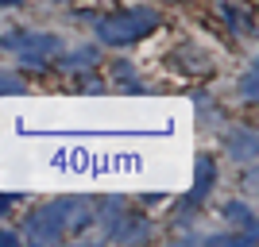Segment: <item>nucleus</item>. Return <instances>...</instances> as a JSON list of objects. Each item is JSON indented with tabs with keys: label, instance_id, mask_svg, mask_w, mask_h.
Listing matches in <instances>:
<instances>
[{
	"label": "nucleus",
	"instance_id": "9b49d317",
	"mask_svg": "<svg viewBox=\"0 0 259 247\" xmlns=\"http://www.w3.org/2000/svg\"><path fill=\"white\" fill-rule=\"evenodd\" d=\"M12 243H20V236H12V232H0V247H12Z\"/></svg>",
	"mask_w": 259,
	"mask_h": 247
},
{
	"label": "nucleus",
	"instance_id": "1a4fd4ad",
	"mask_svg": "<svg viewBox=\"0 0 259 247\" xmlns=\"http://www.w3.org/2000/svg\"><path fill=\"white\" fill-rule=\"evenodd\" d=\"M93 62H97V51H93V46H81V51H74V58L66 66H93Z\"/></svg>",
	"mask_w": 259,
	"mask_h": 247
},
{
	"label": "nucleus",
	"instance_id": "9d476101",
	"mask_svg": "<svg viewBox=\"0 0 259 247\" xmlns=\"http://www.w3.org/2000/svg\"><path fill=\"white\" fill-rule=\"evenodd\" d=\"M240 93H244L248 101H255V70H248V77L240 81Z\"/></svg>",
	"mask_w": 259,
	"mask_h": 247
},
{
	"label": "nucleus",
	"instance_id": "7ed1b4c3",
	"mask_svg": "<svg viewBox=\"0 0 259 247\" xmlns=\"http://www.w3.org/2000/svg\"><path fill=\"white\" fill-rule=\"evenodd\" d=\"M4 43L16 46L27 66H43L51 54H58V39H54V35H31L27 31V35H12V39H4Z\"/></svg>",
	"mask_w": 259,
	"mask_h": 247
},
{
	"label": "nucleus",
	"instance_id": "20e7f679",
	"mask_svg": "<svg viewBox=\"0 0 259 247\" xmlns=\"http://www.w3.org/2000/svg\"><path fill=\"white\" fill-rule=\"evenodd\" d=\"M213 182H217V166H213V159H197V174H194V189H190V197H186V205H197L201 197L213 189Z\"/></svg>",
	"mask_w": 259,
	"mask_h": 247
},
{
	"label": "nucleus",
	"instance_id": "6e6552de",
	"mask_svg": "<svg viewBox=\"0 0 259 247\" xmlns=\"http://www.w3.org/2000/svg\"><path fill=\"white\" fill-rule=\"evenodd\" d=\"M12 93H23V81L16 74H0V97H12Z\"/></svg>",
	"mask_w": 259,
	"mask_h": 247
},
{
	"label": "nucleus",
	"instance_id": "ddd939ff",
	"mask_svg": "<svg viewBox=\"0 0 259 247\" xmlns=\"http://www.w3.org/2000/svg\"><path fill=\"white\" fill-rule=\"evenodd\" d=\"M0 4H20V0H0Z\"/></svg>",
	"mask_w": 259,
	"mask_h": 247
},
{
	"label": "nucleus",
	"instance_id": "f257e3e1",
	"mask_svg": "<svg viewBox=\"0 0 259 247\" xmlns=\"http://www.w3.org/2000/svg\"><path fill=\"white\" fill-rule=\"evenodd\" d=\"M155 23H159V16H155L151 8H136V12H124V16H108V20H101L97 35H101V43L120 46V43H136V39H143Z\"/></svg>",
	"mask_w": 259,
	"mask_h": 247
},
{
	"label": "nucleus",
	"instance_id": "39448f33",
	"mask_svg": "<svg viewBox=\"0 0 259 247\" xmlns=\"http://www.w3.org/2000/svg\"><path fill=\"white\" fill-rule=\"evenodd\" d=\"M228 151H232V159L251 162L255 159V131H232L228 135Z\"/></svg>",
	"mask_w": 259,
	"mask_h": 247
},
{
	"label": "nucleus",
	"instance_id": "f03ea898",
	"mask_svg": "<svg viewBox=\"0 0 259 247\" xmlns=\"http://www.w3.org/2000/svg\"><path fill=\"white\" fill-rule=\"evenodd\" d=\"M66 232V213L62 205H47L39 213L31 216V224H27V239L31 243H58Z\"/></svg>",
	"mask_w": 259,
	"mask_h": 247
},
{
	"label": "nucleus",
	"instance_id": "423d86ee",
	"mask_svg": "<svg viewBox=\"0 0 259 247\" xmlns=\"http://www.w3.org/2000/svg\"><path fill=\"white\" fill-rule=\"evenodd\" d=\"M225 216H228V220H232V224L248 228V232H251V228H255V216H251V209H248V205H244V201H228V205H225Z\"/></svg>",
	"mask_w": 259,
	"mask_h": 247
},
{
	"label": "nucleus",
	"instance_id": "f8f14e48",
	"mask_svg": "<svg viewBox=\"0 0 259 247\" xmlns=\"http://www.w3.org/2000/svg\"><path fill=\"white\" fill-rule=\"evenodd\" d=\"M4 209H8V197H4V193H0V213H4Z\"/></svg>",
	"mask_w": 259,
	"mask_h": 247
},
{
	"label": "nucleus",
	"instance_id": "0eeeda50",
	"mask_svg": "<svg viewBox=\"0 0 259 247\" xmlns=\"http://www.w3.org/2000/svg\"><path fill=\"white\" fill-rule=\"evenodd\" d=\"M62 213H70V216H66V224H85V220H89V205L85 201H62Z\"/></svg>",
	"mask_w": 259,
	"mask_h": 247
}]
</instances>
